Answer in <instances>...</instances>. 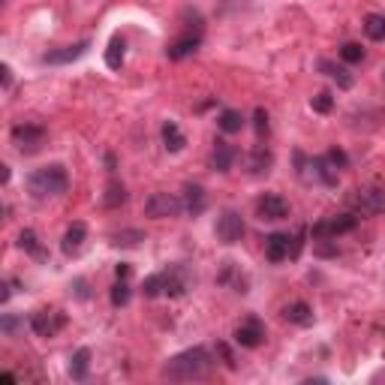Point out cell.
Masks as SVG:
<instances>
[{"instance_id": "cell-1", "label": "cell", "mask_w": 385, "mask_h": 385, "mask_svg": "<svg viewBox=\"0 0 385 385\" xmlns=\"http://www.w3.org/2000/svg\"><path fill=\"white\" fill-rule=\"evenodd\" d=\"M211 370H214V356L205 346H192L187 352H178L175 358H169L163 377L172 382H192V379H205Z\"/></svg>"}, {"instance_id": "cell-2", "label": "cell", "mask_w": 385, "mask_h": 385, "mask_svg": "<svg viewBox=\"0 0 385 385\" xmlns=\"http://www.w3.org/2000/svg\"><path fill=\"white\" fill-rule=\"evenodd\" d=\"M69 187V175L64 166H43L27 178V190L34 199H52V196H64Z\"/></svg>"}, {"instance_id": "cell-3", "label": "cell", "mask_w": 385, "mask_h": 385, "mask_svg": "<svg viewBox=\"0 0 385 385\" xmlns=\"http://www.w3.org/2000/svg\"><path fill=\"white\" fill-rule=\"evenodd\" d=\"M46 141H48V133H46V127H39V124H18L13 130V145L22 150L24 157L39 154Z\"/></svg>"}, {"instance_id": "cell-4", "label": "cell", "mask_w": 385, "mask_h": 385, "mask_svg": "<svg viewBox=\"0 0 385 385\" xmlns=\"http://www.w3.org/2000/svg\"><path fill=\"white\" fill-rule=\"evenodd\" d=\"M181 211H184V199L175 196V192H154V196L145 202V214L148 217H157V220L178 217Z\"/></svg>"}, {"instance_id": "cell-5", "label": "cell", "mask_w": 385, "mask_h": 385, "mask_svg": "<svg viewBox=\"0 0 385 385\" xmlns=\"http://www.w3.org/2000/svg\"><path fill=\"white\" fill-rule=\"evenodd\" d=\"M192 283H196V274L190 271V265H169L163 271V289L169 298H181Z\"/></svg>"}, {"instance_id": "cell-6", "label": "cell", "mask_w": 385, "mask_h": 385, "mask_svg": "<svg viewBox=\"0 0 385 385\" xmlns=\"http://www.w3.org/2000/svg\"><path fill=\"white\" fill-rule=\"evenodd\" d=\"M214 232H217V238L223 241V244H238V241L244 238V232H247L244 229V217H241L238 211H223Z\"/></svg>"}, {"instance_id": "cell-7", "label": "cell", "mask_w": 385, "mask_h": 385, "mask_svg": "<svg viewBox=\"0 0 385 385\" xmlns=\"http://www.w3.org/2000/svg\"><path fill=\"white\" fill-rule=\"evenodd\" d=\"M66 326V316L60 310H39L30 316V328H34L36 337H55Z\"/></svg>"}, {"instance_id": "cell-8", "label": "cell", "mask_w": 385, "mask_h": 385, "mask_svg": "<svg viewBox=\"0 0 385 385\" xmlns=\"http://www.w3.org/2000/svg\"><path fill=\"white\" fill-rule=\"evenodd\" d=\"M235 343L244 349H256L265 343V322H262L259 316H247L241 326L235 328Z\"/></svg>"}, {"instance_id": "cell-9", "label": "cell", "mask_w": 385, "mask_h": 385, "mask_svg": "<svg viewBox=\"0 0 385 385\" xmlns=\"http://www.w3.org/2000/svg\"><path fill=\"white\" fill-rule=\"evenodd\" d=\"M256 217L265 220V223L286 220L289 217V202L283 196H277V192H265V196L256 202Z\"/></svg>"}, {"instance_id": "cell-10", "label": "cell", "mask_w": 385, "mask_h": 385, "mask_svg": "<svg viewBox=\"0 0 385 385\" xmlns=\"http://www.w3.org/2000/svg\"><path fill=\"white\" fill-rule=\"evenodd\" d=\"M356 217L352 214H340V217H328V220H322L313 226V238H322V241H328V238H337L343 235V232H352L356 229Z\"/></svg>"}, {"instance_id": "cell-11", "label": "cell", "mask_w": 385, "mask_h": 385, "mask_svg": "<svg viewBox=\"0 0 385 385\" xmlns=\"http://www.w3.org/2000/svg\"><path fill=\"white\" fill-rule=\"evenodd\" d=\"M352 205H356L361 214H379V211H385V190H379V187L356 190V196H352Z\"/></svg>"}, {"instance_id": "cell-12", "label": "cell", "mask_w": 385, "mask_h": 385, "mask_svg": "<svg viewBox=\"0 0 385 385\" xmlns=\"http://www.w3.org/2000/svg\"><path fill=\"white\" fill-rule=\"evenodd\" d=\"M289 250H292V238L283 235V232H274V235L265 238V259H268V262L289 259Z\"/></svg>"}, {"instance_id": "cell-13", "label": "cell", "mask_w": 385, "mask_h": 385, "mask_svg": "<svg viewBox=\"0 0 385 385\" xmlns=\"http://www.w3.org/2000/svg\"><path fill=\"white\" fill-rule=\"evenodd\" d=\"M85 238H88V226L82 220H76L73 226L66 229V235H64V253L66 256H78V253H82V247H85Z\"/></svg>"}, {"instance_id": "cell-14", "label": "cell", "mask_w": 385, "mask_h": 385, "mask_svg": "<svg viewBox=\"0 0 385 385\" xmlns=\"http://www.w3.org/2000/svg\"><path fill=\"white\" fill-rule=\"evenodd\" d=\"M181 199H184V211L190 217H199L202 211H205V205H208V196H205V190H202L199 184H187Z\"/></svg>"}, {"instance_id": "cell-15", "label": "cell", "mask_w": 385, "mask_h": 385, "mask_svg": "<svg viewBox=\"0 0 385 385\" xmlns=\"http://www.w3.org/2000/svg\"><path fill=\"white\" fill-rule=\"evenodd\" d=\"M90 48V43H76V46H66V48H57V52H46L43 60L46 64H73V60H78L85 52Z\"/></svg>"}, {"instance_id": "cell-16", "label": "cell", "mask_w": 385, "mask_h": 385, "mask_svg": "<svg viewBox=\"0 0 385 385\" xmlns=\"http://www.w3.org/2000/svg\"><path fill=\"white\" fill-rule=\"evenodd\" d=\"M217 280L223 283V286H232V292H241V295L247 292V277L238 271L235 262H223V271H220Z\"/></svg>"}, {"instance_id": "cell-17", "label": "cell", "mask_w": 385, "mask_h": 385, "mask_svg": "<svg viewBox=\"0 0 385 385\" xmlns=\"http://www.w3.org/2000/svg\"><path fill=\"white\" fill-rule=\"evenodd\" d=\"M232 163H235V148L229 145V141H214V150H211V166L217 172H229Z\"/></svg>"}, {"instance_id": "cell-18", "label": "cell", "mask_w": 385, "mask_h": 385, "mask_svg": "<svg viewBox=\"0 0 385 385\" xmlns=\"http://www.w3.org/2000/svg\"><path fill=\"white\" fill-rule=\"evenodd\" d=\"M163 145H166L169 154H181V150L187 148V136L181 133V127L175 120H166L163 124Z\"/></svg>"}, {"instance_id": "cell-19", "label": "cell", "mask_w": 385, "mask_h": 385, "mask_svg": "<svg viewBox=\"0 0 385 385\" xmlns=\"http://www.w3.org/2000/svg\"><path fill=\"white\" fill-rule=\"evenodd\" d=\"M319 69H322V73H326L328 78H334L340 90H349L352 82H356L349 69H346V66H340V64H334V60H319Z\"/></svg>"}, {"instance_id": "cell-20", "label": "cell", "mask_w": 385, "mask_h": 385, "mask_svg": "<svg viewBox=\"0 0 385 385\" xmlns=\"http://www.w3.org/2000/svg\"><path fill=\"white\" fill-rule=\"evenodd\" d=\"M196 48H199V34H184V36L175 39V43L166 48V55L172 60H181V57H190Z\"/></svg>"}, {"instance_id": "cell-21", "label": "cell", "mask_w": 385, "mask_h": 385, "mask_svg": "<svg viewBox=\"0 0 385 385\" xmlns=\"http://www.w3.org/2000/svg\"><path fill=\"white\" fill-rule=\"evenodd\" d=\"M217 127H220L226 136H235V133H241V130H244V115H241V111H235V108H223L220 118H217Z\"/></svg>"}, {"instance_id": "cell-22", "label": "cell", "mask_w": 385, "mask_h": 385, "mask_svg": "<svg viewBox=\"0 0 385 385\" xmlns=\"http://www.w3.org/2000/svg\"><path fill=\"white\" fill-rule=\"evenodd\" d=\"M283 319L292 322V326H310V322H313V307H310V304H304V301H295V304H289V307L283 310Z\"/></svg>"}, {"instance_id": "cell-23", "label": "cell", "mask_w": 385, "mask_h": 385, "mask_svg": "<svg viewBox=\"0 0 385 385\" xmlns=\"http://www.w3.org/2000/svg\"><path fill=\"white\" fill-rule=\"evenodd\" d=\"M271 166H274V157H271L268 148H256L250 154V175L262 178V175H268V172H271Z\"/></svg>"}, {"instance_id": "cell-24", "label": "cell", "mask_w": 385, "mask_h": 385, "mask_svg": "<svg viewBox=\"0 0 385 385\" xmlns=\"http://www.w3.org/2000/svg\"><path fill=\"white\" fill-rule=\"evenodd\" d=\"M88 370H90V349H78L73 358H69V377L76 382L88 379Z\"/></svg>"}, {"instance_id": "cell-25", "label": "cell", "mask_w": 385, "mask_h": 385, "mask_svg": "<svg viewBox=\"0 0 385 385\" xmlns=\"http://www.w3.org/2000/svg\"><path fill=\"white\" fill-rule=\"evenodd\" d=\"M124 55H127V43L120 36H115L108 43V48H106V66L108 69H120V66H124Z\"/></svg>"}, {"instance_id": "cell-26", "label": "cell", "mask_w": 385, "mask_h": 385, "mask_svg": "<svg viewBox=\"0 0 385 385\" xmlns=\"http://www.w3.org/2000/svg\"><path fill=\"white\" fill-rule=\"evenodd\" d=\"M364 34H368V39H373V43H382L385 39V15L370 13L364 18Z\"/></svg>"}, {"instance_id": "cell-27", "label": "cell", "mask_w": 385, "mask_h": 385, "mask_svg": "<svg viewBox=\"0 0 385 385\" xmlns=\"http://www.w3.org/2000/svg\"><path fill=\"white\" fill-rule=\"evenodd\" d=\"M18 247L27 250L30 256H36V259H46V250H43V244H39V238H36L34 229H24L22 235H18Z\"/></svg>"}, {"instance_id": "cell-28", "label": "cell", "mask_w": 385, "mask_h": 385, "mask_svg": "<svg viewBox=\"0 0 385 385\" xmlns=\"http://www.w3.org/2000/svg\"><path fill=\"white\" fill-rule=\"evenodd\" d=\"M103 202H106V208H120L127 202V187L120 184V181H108Z\"/></svg>"}, {"instance_id": "cell-29", "label": "cell", "mask_w": 385, "mask_h": 385, "mask_svg": "<svg viewBox=\"0 0 385 385\" xmlns=\"http://www.w3.org/2000/svg\"><path fill=\"white\" fill-rule=\"evenodd\" d=\"M139 241H145L139 229H124V232H115L111 235V244L115 247H139Z\"/></svg>"}, {"instance_id": "cell-30", "label": "cell", "mask_w": 385, "mask_h": 385, "mask_svg": "<svg viewBox=\"0 0 385 385\" xmlns=\"http://www.w3.org/2000/svg\"><path fill=\"white\" fill-rule=\"evenodd\" d=\"M141 292H145L148 298L166 295V289H163V271H160V274H150V277L145 280V286H141Z\"/></svg>"}, {"instance_id": "cell-31", "label": "cell", "mask_w": 385, "mask_h": 385, "mask_svg": "<svg viewBox=\"0 0 385 385\" xmlns=\"http://www.w3.org/2000/svg\"><path fill=\"white\" fill-rule=\"evenodd\" d=\"M331 106H334V97L328 94V90H319L316 97H310V108L319 111V115H328Z\"/></svg>"}, {"instance_id": "cell-32", "label": "cell", "mask_w": 385, "mask_h": 385, "mask_svg": "<svg viewBox=\"0 0 385 385\" xmlns=\"http://www.w3.org/2000/svg\"><path fill=\"white\" fill-rule=\"evenodd\" d=\"M340 57L346 60V64H361V60H364V48L358 43H346V46L340 48Z\"/></svg>"}, {"instance_id": "cell-33", "label": "cell", "mask_w": 385, "mask_h": 385, "mask_svg": "<svg viewBox=\"0 0 385 385\" xmlns=\"http://www.w3.org/2000/svg\"><path fill=\"white\" fill-rule=\"evenodd\" d=\"M127 301H130V286H127V280H118L115 286H111V304H115V307H124Z\"/></svg>"}, {"instance_id": "cell-34", "label": "cell", "mask_w": 385, "mask_h": 385, "mask_svg": "<svg viewBox=\"0 0 385 385\" xmlns=\"http://www.w3.org/2000/svg\"><path fill=\"white\" fill-rule=\"evenodd\" d=\"M0 328H4V334H9V337H15V334L24 328V319H18V316H13V313H6V316L0 319Z\"/></svg>"}, {"instance_id": "cell-35", "label": "cell", "mask_w": 385, "mask_h": 385, "mask_svg": "<svg viewBox=\"0 0 385 385\" xmlns=\"http://www.w3.org/2000/svg\"><path fill=\"white\" fill-rule=\"evenodd\" d=\"M326 157H328V163H331L334 169H337V172L349 166V160H346V154H343V150H340V148H331V150H328V154H326Z\"/></svg>"}, {"instance_id": "cell-36", "label": "cell", "mask_w": 385, "mask_h": 385, "mask_svg": "<svg viewBox=\"0 0 385 385\" xmlns=\"http://www.w3.org/2000/svg\"><path fill=\"white\" fill-rule=\"evenodd\" d=\"M253 120H256V133H259V139H262V136L268 133V115H265V108H256Z\"/></svg>"}, {"instance_id": "cell-37", "label": "cell", "mask_w": 385, "mask_h": 385, "mask_svg": "<svg viewBox=\"0 0 385 385\" xmlns=\"http://www.w3.org/2000/svg\"><path fill=\"white\" fill-rule=\"evenodd\" d=\"M73 286H76V295H78V298H88V295H90V292H88V283H85V280H76Z\"/></svg>"}, {"instance_id": "cell-38", "label": "cell", "mask_w": 385, "mask_h": 385, "mask_svg": "<svg viewBox=\"0 0 385 385\" xmlns=\"http://www.w3.org/2000/svg\"><path fill=\"white\" fill-rule=\"evenodd\" d=\"M115 274H118V280H127L130 277V265H127V262H120V265L115 268Z\"/></svg>"}, {"instance_id": "cell-39", "label": "cell", "mask_w": 385, "mask_h": 385, "mask_svg": "<svg viewBox=\"0 0 385 385\" xmlns=\"http://www.w3.org/2000/svg\"><path fill=\"white\" fill-rule=\"evenodd\" d=\"M0 73H4V88L9 90V85H13V69H9V66H4V69H0Z\"/></svg>"}]
</instances>
